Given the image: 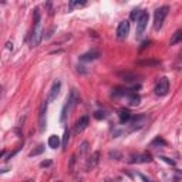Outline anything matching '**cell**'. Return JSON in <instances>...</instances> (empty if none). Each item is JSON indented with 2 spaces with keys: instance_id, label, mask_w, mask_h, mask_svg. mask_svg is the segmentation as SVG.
Returning a JSON list of instances; mask_svg holds the SVG:
<instances>
[{
  "instance_id": "cell-1",
  "label": "cell",
  "mask_w": 182,
  "mask_h": 182,
  "mask_svg": "<svg viewBox=\"0 0 182 182\" xmlns=\"http://www.w3.org/2000/svg\"><path fill=\"white\" fill-rule=\"evenodd\" d=\"M41 41V16H40V10L36 9L34 10V27H33V34H32V47L40 44Z\"/></svg>"
},
{
  "instance_id": "cell-2",
  "label": "cell",
  "mask_w": 182,
  "mask_h": 182,
  "mask_svg": "<svg viewBox=\"0 0 182 182\" xmlns=\"http://www.w3.org/2000/svg\"><path fill=\"white\" fill-rule=\"evenodd\" d=\"M78 103V92L77 90H71V92H70V95L67 97V100H65V104L64 107H63V110H61V123H64L65 121V117H67V111H70L74 107V105Z\"/></svg>"
},
{
  "instance_id": "cell-3",
  "label": "cell",
  "mask_w": 182,
  "mask_h": 182,
  "mask_svg": "<svg viewBox=\"0 0 182 182\" xmlns=\"http://www.w3.org/2000/svg\"><path fill=\"white\" fill-rule=\"evenodd\" d=\"M169 12V7L168 6H162L159 9H156L155 13H154V29L155 30H159L164 24V20L167 17V14Z\"/></svg>"
},
{
  "instance_id": "cell-4",
  "label": "cell",
  "mask_w": 182,
  "mask_h": 182,
  "mask_svg": "<svg viewBox=\"0 0 182 182\" xmlns=\"http://www.w3.org/2000/svg\"><path fill=\"white\" fill-rule=\"evenodd\" d=\"M148 20H150V14H148V12H144L142 10L139 19L136 20V36H138V37H141L142 33L145 32V29H147V26H148Z\"/></svg>"
},
{
  "instance_id": "cell-5",
  "label": "cell",
  "mask_w": 182,
  "mask_h": 182,
  "mask_svg": "<svg viewBox=\"0 0 182 182\" xmlns=\"http://www.w3.org/2000/svg\"><path fill=\"white\" fill-rule=\"evenodd\" d=\"M168 91H169V80L167 77L159 78V81H158V84L155 87V94L159 95V97H162V95L168 94Z\"/></svg>"
},
{
  "instance_id": "cell-6",
  "label": "cell",
  "mask_w": 182,
  "mask_h": 182,
  "mask_svg": "<svg viewBox=\"0 0 182 182\" xmlns=\"http://www.w3.org/2000/svg\"><path fill=\"white\" fill-rule=\"evenodd\" d=\"M152 161V155L150 152H142V154H134L130 156L128 162L130 164H135V162H151Z\"/></svg>"
},
{
  "instance_id": "cell-7",
  "label": "cell",
  "mask_w": 182,
  "mask_h": 182,
  "mask_svg": "<svg viewBox=\"0 0 182 182\" xmlns=\"http://www.w3.org/2000/svg\"><path fill=\"white\" fill-rule=\"evenodd\" d=\"M128 33H130V21H128V20L120 21V24H118V27H117V37L123 40L128 36Z\"/></svg>"
},
{
  "instance_id": "cell-8",
  "label": "cell",
  "mask_w": 182,
  "mask_h": 182,
  "mask_svg": "<svg viewBox=\"0 0 182 182\" xmlns=\"http://www.w3.org/2000/svg\"><path fill=\"white\" fill-rule=\"evenodd\" d=\"M47 104L48 101H44L40 105V112H39V125H40V131L46 130V124H47V120H46V112H47Z\"/></svg>"
},
{
  "instance_id": "cell-9",
  "label": "cell",
  "mask_w": 182,
  "mask_h": 182,
  "mask_svg": "<svg viewBox=\"0 0 182 182\" xmlns=\"http://www.w3.org/2000/svg\"><path fill=\"white\" fill-rule=\"evenodd\" d=\"M60 88H61V81L60 80H57V81H54L51 85V90H50V95H48V103H51V101H54L56 98H57V95H59L60 92Z\"/></svg>"
},
{
  "instance_id": "cell-10",
  "label": "cell",
  "mask_w": 182,
  "mask_h": 182,
  "mask_svg": "<svg viewBox=\"0 0 182 182\" xmlns=\"http://www.w3.org/2000/svg\"><path fill=\"white\" fill-rule=\"evenodd\" d=\"M100 158H101V154H100V151H95V152H92L91 156L88 158V161H87V169H92L95 168L100 162Z\"/></svg>"
},
{
  "instance_id": "cell-11",
  "label": "cell",
  "mask_w": 182,
  "mask_h": 182,
  "mask_svg": "<svg viewBox=\"0 0 182 182\" xmlns=\"http://www.w3.org/2000/svg\"><path fill=\"white\" fill-rule=\"evenodd\" d=\"M100 57V51L98 50H91L88 53H84L83 56H80L81 61H92V60H97Z\"/></svg>"
},
{
  "instance_id": "cell-12",
  "label": "cell",
  "mask_w": 182,
  "mask_h": 182,
  "mask_svg": "<svg viewBox=\"0 0 182 182\" xmlns=\"http://www.w3.org/2000/svg\"><path fill=\"white\" fill-rule=\"evenodd\" d=\"M127 95H128V104H130L131 107H136V105L139 104V101H141V97H139L136 92L128 90Z\"/></svg>"
},
{
  "instance_id": "cell-13",
  "label": "cell",
  "mask_w": 182,
  "mask_h": 182,
  "mask_svg": "<svg viewBox=\"0 0 182 182\" xmlns=\"http://www.w3.org/2000/svg\"><path fill=\"white\" fill-rule=\"evenodd\" d=\"M88 121H90L88 115H83V117H80V120L76 123V132H81L83 130H85V127L88 125Z\"/></svg>"
},
{
  "instance_id": "cell-14",
  "label": "cell",
  "mask_w": 182,
  "mask_h": 182,
  "mask_svg": "<svg viewBox=\"0 0 182 182\" xmlns=\"http://www.w3.org/2000/svg\"><path fill=\"white\" fill-rule=\"evenodd\" d=\"M118 118H120V123L121 124L128 123L131 120V112L127 108H121V110L118 111Z\"/></svg>"
},
{
  "instance_id": "cell-15",
  "label": "cell",
  "mask_w": 182,
  "mask_h": 182,
  "mask_svg": "<svg viewBox=\"0 0 182 182\" xmlns=\"http://www.w3.org/2000/svg\"><path fill=\"white\" fill-rule=\"evenodd\" d=\"M127 92H128V90H125L123 87H115L112 90V92H111V97H114V98L123 97V95H127Z\"/></svg>"
},
{
  "instance_id": "cell-16",
  "label": "cell",
  "mask_w": 182,
  "mask_h": 182,
  "mask_svg": "<svg viewBox=\"0 0 182 182\" xmlns=\"http://www.w3.org/2000/svg\"><path fill=\"white\" fill-rule=\"evenodd\" d=\"M118 76L123 78L124 81H127V83H132V81H135L136 77L134 76V74H131V73L125 71V73H118Z\"/></svg>"
},
{
  "instance_id": "cell-17",
  "label": "cell",
  "mask_w": 182,
  "mask_h": 182,
  "mask_svg": "<svg viewBox=\"0 0 182 182\" xmlns=\"http://www.w3.org/2000/svg\"><path fill=\"white\" fill-rule=\"evenodd\" d=\"M60 145V138L57 135H51L48 138V147L53 148V150H56V148H59Z\"/></svg>"
},
{
  "instance_id": "cell-18",
  "label": "cell",
  "mask_w": 182,
  "mask_h": 182,
  "mask_svg": "<svg viewBox=\"0 0 182 182\" xmlns=\"http://www.w3.org/2000/svg\"><path fill=\"white\" fill-rule=\"evenodd\" d=\"M179 41H182V30H176V32L172 34V39L169 41V44L174 46V44H176V43H179Z\"/></svg>"
},
{
  "instance_id": "cell-19",
  "label": "cell",
  "mask_w": 182,
  "mask_h": 182,
  "mask_svg": "<svg viewBox=\"0 0 182 182\" xmlns=\"http://www.w3.org/2000/svg\"><path fill=\"white\" fill-rule=\"evenodd\" d=\"M68 139H70V131L65 130L64 131V135H63V150H65L67 147H68Z\"/></svg>"
},
{
  "instance_id": "cell-20",
  "label": "cell",
  "mask_w": 182,
  "mask_h": 182,
  "mask_svg": "<svg viewBox=\"0 0 182 182\" xmlns=\"http://www.w3.org/2000/svg\"><path fill=\"white\" fill-rule=\"evenodd\" d=\"M138 64H141V65H158L159 64V61H158V60H141V61H138Z\"/></svg>"
},
{
  "instance_id": "cell-21",
  "label": "cell",
  "mask_w": 182,
  "mask_h": 182,
  "mask_svg": "<svg viewBox=\"0 0 182 182\" xmlns=\"http://www.w3.org/2000/svg\"><path fill=\"white\" fill-rule=\"evenodd\" d=\"M85 3V0H71L70 1V7H81V6H84Z\"/></svg>"
},
{
  "instance_id": "cell-22",
  "label": "cell",
  "mask_w": 182,
  "mask_h": 182,
  "mask_svg": "<svg viewBox=\"0 0 182 182\" xmlns=\"http://www.w3.org/2000/svg\"><path fill=\"white\" fill-rule=\"evenodd\" d=\"M142 13V10H139V9H134L132 12H131V20H138L139 19V16Z\"/></svg>"
},
{
  "instance_id": "cell-23",
  "label": "cell",
  "mask_w": 182,
  "mask_h": 182,
  "mask_svg": "<svg viewBox=\"0 0 182 182\" xmlns=\"http://www.w3.org/2000/svg\"><path fill=\"white\" fill-rule=\"evenodd\" d=\"M44 151V145H39V148L37 150H34V151H32L30 154H29V156H36V155H40L41 152Z\"/></svg>"
},
{
  "instance_id": "cell-24",
  "label": "cell",
  "mask_w": 182,
  "mask_h": 182,
  "mask_svg": "<svg viewBox=\"0 0 182 182\" xmlns=\"http://www.w3.org/2000/svg\"><path fill=\"white\" fill-rule=\"evenodd\" d=\"M151 145H167V142L164 141V139L161 138V136H156L155 139H154V141L151 142Z\"/></svg>"
},
{
  "instance_id": "cell-25",
  "label": "cell",
  "mask_w": 182,
  "mask_h": 182,
  "mask_svg": "<svg viewBox=\"0 0 182 182\" xmlns=\"http://www.w3.org/2000/svg\"><path fill=\"white\" fill-rule=\"evenodd\" d=\"M94 118H97V120H104L105 112L104 111H95V112H94Z\"/></svg>"
},
{
  "instance_id": "cell-26",
  "label": "cell",
  "mask_w": 182,
  "mask_h": 182,
  "mask_svg": "<svg viewBox=\"0 0 182 182\" xmlns=\"http://www.w3.org/2000/svg\"><path fill=\"white\" fill-rule=\"evenodd\" d=\"M88 145H90V144L87 142V141H84V142L80 145V152H81V154H85L87 150H88Z\"/></svg>"
},
{
  "instance_id": "cell-27",
  "label": "cell",
  "mask_w": 182,
  "mask_h": 182,
  "mask_svg": "<svg viewBox=\"0 0 182 182\" xmlns=\"http://www.w3.org/2000/svg\"><path fill=\"white\" fill-rule=\"evenodd\" d=\"M162 161H165L167 164H171V165H175V161H172V159H169V158H167V156H159Z\"/></svg>"
},
{
  "instance_id": "cell-28",
  "label": "cell",
  "mask_w": 182,
  "mask_h": 182,
  "mask_svg": "<svg viewBox=\"0 0 182 182\" xmlns=\"http://www.w3.org/2000/svg\"><path fill=\"white\" fill-rule=\"evenodd\" d=\"M110 156L111 158H117V159H120V158H121V154H120V152H110Z\"/></svg>"
},
{
  "instance_id": "cell-29",
  "label": "cell",
  "mask_w": 182,
  "mask_h": 182,
  "mask_svg": "<svg viewBox=\"0 0 182 182\" xmlns=\"http://www.w3.org/2000/svg\"><path fill=\"white\" fill-rule=\"evenodd\" d=\"M48 165H51V161H50V159H48V161H43V162L40 164V167H41V168H44V167H48Z\"/></svg>"
},
{
  "instance_id": "cell-30",
  "label": "cell",
  "mask_w": 182,
  "mask_h": 182,
  "mask_svg": "<svg viewBox=\"0 0 182 182\" xmlns=\"http://www.w3.org/2000/svg\"><path fill=\"white\" fill-rule=\"evenodd\" d=\"M138 175H139V178H141V179H142L144 182H151L150 179H148V178H147L145 175H142V174H138Z\"/></svg>"
},
{
  "instance_id": "cell-31",
  "label": "cell",
  "mask_w": 182,
  "mask_h": 182,
  "mask_svg": "<svg viewBox=\"0 0 182 182\" xmlns=\"http://www.w3.org/2000/svg\"><path fill=\"white\" fill-rule=\"evenodd\" d=\"M150 44H151V41H145V43H142V46H141V50H142V48H145V47H148Z\"/></svg>"
},
{
  "instance_id": "cell-32",
  "label": "cell",
  "mask_w": 182,
  "mask_h": 182,
  "mask_svg": "<svg viewBox=\"0 0 182 182\" xmlns=\"http://www.w3.org/2000/svg\"><path fill=\"white\" fill-rule=\"evenodd\" d=\"M7 48H9V50H13V44H12V43H7Z\"/></svg>"
},
{
  "instance_id": "cell-33",
  "label": "cell",
  "mask_w": 182,
  "mask_h": 182,
  "mask_svg": "<svg viewBox=\"0 0 182 182\" xmlns=\"http://www.w3.org/2000/svg\"><path fill=\"white\" fill-rule=\"evenodd\" d=\"M105 182H111V181H108V179H107V181H105Z\"/></svg>"
},
{
  "instance_id": "cell-34",
  "label": "cell",
  "mask_w": 182,
  "mask_h": 182,
  "mask_svg": "<svg viewBox=\"0 0 182 182\" xmlns=\"http://www.w3.org/2000/svg\"><path fill=\"white\" fill-rule=\"evenodd\" d=\"M59 182H61V181H59Z\"/></svg>"
}]
</instances>
